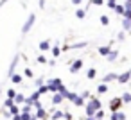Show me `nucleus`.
<instances>
[{
    "mask_svg": "<svg viewBox=\"0 0 131 120\" xmlns=\"http://www.w3.org/2000/svg\"><path fill=\"white\" fill-rule=\"evenodd\" d=\"M101 109H102L101 99H99V97H92V99L86 102V106H84V115H86V116H95V113L101 111Z\"/></svg>",
    "mask_w": 131,
    "mask_h": 120,
    "instance_id": "nucleus-1",
    "label": "nucleus"
},
{
    "mask_svg": "<svg viewBox=\"0 0 131 120\" xmlns=\"http://www.w3.org/2000/svg\"><path fill=\"white\" fill-rule=\"evenodd\" d=\"M47 88H49V93L56 95V93H59V91L65 88V84H63V81H61L59 77H50V79L47 81Z\"/></svg>",
    "mask_w": 131,
    "mask_h": 120,
    "instance_id": "nucleus-2",
    "label": "nucleus"
},
{
    "mask_svg": "<svg viewBox=\"0 0 131 120\" xmlns=\"http://www.w3.org/2000/svg\"><path fill=\"white\" fill-rule=\"evenodd\" d=\"M34 22H36V15H32V13H31V15H29V18L25 20V23L22 25V34H27V32L34 27Z\"/></svg>",
    "mask_w": 131,
    "mask_h": 120,
    "instance_id": "nucleus-3",
    "label": "nucleus"
},
{
    "mask_svg": "<svg viewBox=\"0 0 131 120\" xmlns=\"http://www.w3.org/2000/svg\"><path fill=\"white\" fill-rule=\"evenodd\" d=\"M122 99L120 97H115V99H111L110 100V104H108V107H110V111L111 113H117V111H120V107H122Z\"/></svg>",
    "mask_w": 131,
    "mask_h": 120,
    "instance_id": "nucleus-4",
    "label": "nucleus"
},
{
    "mask_svg": "<svg viewBox=\"0 0 131 120\" xmlns=\"http://www.w3.org/2000/svg\"><path fill=\"white\" fill-rule=\"evenodd\" d=\"M18 61H20V54H16L15 57H13V61H11V65H9V70H7V75H9V79L16 74V66H18Z\"/></svg>",
    "mask_w": 131,
    "mask_h": 120,
    "instance_id": "nucleus-5",
    "label": "nucleus"
},
{
    "mask_svg": "<svg viewBox=\"0 0 131 120\" xmlns=\"http://www.w3.org/2000/svg\"><path fill=\"white\" fill-rule=\"evenodd\" d=\"M83 59H74L72 63H70V74H77L81 68H83Z\"/></svg>",
    "mask_w": 131,
    "mask_h": 120,
    "instance_id": "nucleus-6",
    "label": "nucleus"
},
{
    "mask_svg": "<svg viewBox=\"0 0 131 120\" xmlns=\"http://www.w3.org/2000/svg\"><path fill=\"white\" fill-rule=\"evenodd\" d=\"M117 82H120V84H129L131 82V72L127 70V72H124V74H118V81Z\"/></svg>",
    "mask_w": 131,
    "mask_h": 120,
    "instance_id": "nucleus-7",
    "label": "nucleus"
},
{
    "mask_svg": "<svg viewBox=\"0 0 131 120\" xmlns=\"http://www.w3.org/2000/svg\"><path fill=\"white\" fill-rule=\"evenodd\" d=\"M34 116H36V118H40V120H47V118H49L50 115L47 113V109H45V107H40V109H36Z\"/></svg>",
    "mask_w": 131,
    "mask_h": 120,
    "instance_id": "nucleus-8",
    "label": "nucleus"
},
{
    "mask_svg": "<svg viewBox=\"0 0 131 120\" xmlns=\"http://www.w3.org/2000/svg\"><path fill=\"white\" fill-rule=\"evenodd\" d=\"M111 81H118V74L110 72V74H106V75L102 77V82H104V84H108V82H111Z\"/></svg>",
    "mask_w": 131,
    "mask_h": 120,
    "instance_id": "nucleus-9",
    "label": "nucleus"
},
{
    "mask_svg": "<svg viewBox=\"0 0 131 120\" xmlns=\"http://www.w3.org/2000/svg\"><path fill=\"white\" fill-rule=\"evenodd\" d=\"M63 100H67L61 93H56V95H52V99H50V104H54V106H59Z\"/></svg>",
    "mask_w": 131,
    "mask_h": 120,
    "instance_id": "nucleus-10",
    "label": "nucleus"
},
{
    "mask_svg": "<svg viewBox=\"0 0 131 120\" xmlns=\"http://www.w3.org/2000/svg\"><path fill=\"white\" fill-rule=\"evenodd\" d=\"M49 118H50V120H61V118H65V113L59 111V109H52V113H50Z\"/></svg>",
    "mask_w": 131,
    "mask_h": 120,
    "instance_id": "nucleus-11",
    "label": "nucleus"
},
{
    "mask_svg": "<svg viewBox=\"0 0 131 120\" xmlns=\"http://www.w3.org/2000/svg\"><path fill=\"white\" fill-rule=\"evenodd\" d=\"M127 116H126V113L124 111H117V113H111V116H110V120H126Z\"/></svg>",
    "mask_w": 131,
    "mask_h": 120,
    "instance_id": "nucleus-12",
    "label": "nucleus"
},
{
    "mask_svg": "<svg viewBox=\"0 0 131 120\" xmlns=\"http://www.w3.org/2000/svg\"><path fill=\"white\" fill-rule=\"evenodd\" d=\"M38 47H40V50H41V52H45V50H52V47H50V41H49V40L40 41V45H38Z\"/></svg>",
    "mask_w": 131,
    "mask_h": 120,
    "instance_id": "nucleus-13",
    "label": "nucleus"
},
{
    "mask_svg": "<svg viewBox=\"0 0 131 120\" xmlns=\"http://www.w3.org/2000/svg\"><path fill=\"white\" fill-rule=\"evenodd\" d=\"M113 11H115V15L124 16V15H126V6H124V4H117V7H115Z\"/></svg>",
    "mask_w": 131,
    "mask_h": 120,
    "instance_id": "nucleus-14",
    "label": "nucleus"
},
{
    "mask_svg": "<svg viewBox=\"0 0 131 120\" xmlns=\"http://www.w3.org/2000/svg\"><path fill=\"white\" fill-rule=\"evenodd\" d=\"M110 52H111V47H110V45H104V47H99V54H101V56H104V57H108V56H110Z\"/></svg>",
    "mask_w": 131,
    "mask_h": 120,
    "instance_id": "nucleus-15",
    "label": "nucleus"
},
{
    "mask_svg": "<svg viewBox=\"0 0 131 120\" xmlns=\"http://www.w3.org/2000/svg\"><path fill=\"white\" fill-rule=\"evenodd\" d=\"M122 29H124V32L126 31L131 32V20L129 18H122Z\"/></svg>",
    "mask_w": 131,
    "mask_h": 120,
    "instance_id": "nucleus-16",
    "label": "nucleus"
},
{
    "mask_svg": "<svg viewBox=\"0 0 131 120\" xmlns=\"http://www.w3.org/2000/svg\"><path fill=\"white\" fill-rule=\"evenodd\" d=\"M106 59H108L110 63H113V61H117V59H118V50H111V52H110V56H108Z\"/></svg>",
    "mask_w": 131,
    "mask_h": 120,
    "instance_id": "nucleus-17",
    "label": "nucleus"
},
{
    "mask_svg": "<svg viewBox=\"0 0 131 120\" xmlns=\"http://www.w3.org/2000/svg\"><path fill=\"white\" fill-rule=\"evenodd\" d=\"M11 81H13V84H22V82H24V75H20V74H15V75L11 77Z\"/></svg>",
    "mask_w": 131,
    "mask_h": 120,
    "instance_id": "nucleus-18",
    "label": "nucleus"
},
{
    "mask_svg": "<svg viewBox=\"0 0 131 120\" xmlns=\"http://www.w3.org/2000/svg\"><path fill=\"white\" fill-rule=\"evenodd\" d=\"M97 93H99V95H104V93H108V84L101 82V84L97 86Z\"/></svg>",
    "mask_w": 131,
    "mask_h": 120,
    "instance_id": "nucleus-19",
    "label": "nucleus"
},
{
    "mask_svg": "<svg viewBox=\"0 0 131 120\" xmlns=\"http://www.w3.org/2000/svg\"><path fill=\"white\" fill-rule=\"evenodd\" d=\"M25 100H27V97H25L24 93H18V95H16V99H15V102H16V104H25Z\"/></svg>",
    "mask_w": 131,
    "mask_h": 120,
    "instance_id": "nucleus-20",
    "label": "nucleus"
},
{
    "mask_svg": "<svg viewBox=\"0 0 131 120\" xmlns=\"http://www.w3.org/2000/svg\"><path fill=\"white\" fill-rule=\"evenodd\" d=\"M120 99H122V102H124V104H131V93H129V91L122 93V97H120Z\"/></svg>",
    "mask_w": 131,
    "mask_h": 120,
    "instance_id": "nucleus-21",
    "label": "nucleus"
},
{
    "mask_svg": "<svg viewBox=\"0 0 131 120\" xmlns=\"http://www.w3.org/2000/svg\"><path fill=\"white\" fill-rule=\"evenodd\" d=\"M75 16H77L79 20H84V16H86V9H81V7H79V9L75 11Z\"/></svg>",
    "mask_w": 131,
    "mask_h": 120,
    "instance_id": "nucleus-22",
    "label": "nucleus"
},
{
    "mask_svg": "<svg viewBox=\"0 0 131 120\" xmlns=\"http://www.w3.org/2000/svg\"><path fill=\"white\" fill-rule=\"evenodd\" d=\"M99 22H101V25L106 27V25H110V16H108V15H102V16L99 18Z\"/></svg>",
    "mask_w": 131,
    "mask_h": 120,
    "instance_id": "nucleus-23",
    "label": "nucleus"
},
{
    "mask_svg": "<svg viewBox=\"0 0 131 120\" xmlns=\"http://www.w3.org/2000/svg\"><path fill=\"white\" fill-rule=\"evenodd\" d=\"M95 75H97V70L95 68H88L86 70V77L88 79H95Z\"/></svg>",
    "mask_w": 131,
    "mask_h": 120,
    "instance_id": "nucleus-24",
    "label": "nucleus"
},
{
    "mask_svg": "<svg viewBox=\"0 0 131 120\" xmlns=\"http://www.w3.org/2000/svg\"><path fill=\"white\" fill-rule=\"evenodd\" d=\"M45 84H47V81H45L43 77H38V79L34 81V86H36V88H41V86H45Z\"/></svg>",
    "mask_w": 131,
    "mask_h": 120,
    "instance_id": "nucleus-25",
    "label": "nucleus"
},
{
    "mask_svg": "<svg viewBox=\"0 0 131 120\" xmlns=\"http://www.w3.org/2000/svg\"><path fill=\"white\" fill-rule=\"evenodd\" d=\"M79 97V93H75V91H68V95H67V100H70L72 104H74V100Z\"/></svg>",
    "mask_w": 131,
    "mask_h": 120,
    "instance_id": "nucleus-26",
    "label": "nucleus"
},
{
    "mask_svg": "<svg viewBox=\"0 0 131 120\" xmlns=\"http://www.w3.org/2000/svg\"><path fill=\"white\" fill-rule=\"evenodd\" d=\"M9 111H11V115H13V116H16V115H22V109L18 107V104H15V106H13Z\"/></svg>",
    "mask_w": 131,
    "mask_h": 120,
    "instance_id": "nucleus-27",
    "label": "nucleus"
},
{
    "mask_svg": "<svg viewBox=\"0 0 131 120\" xmlns=\"http://www.w3.org/2000/svg\"><path fill=\"white\" fill-rule=\"evenodd\" d=\"M6 95H7V99H13V100H15L18 93H16V90H13V88H11V90H7V91H6Z\"/></svg>",
    "mask_w": 131,
    "mask_h": 120,
    "instance_id": "nucleus-28",
    "label": "nucleus"
},
{
    "mask_svg": "<svg viewBox=\"0 0 131 120\" xmlns=\"http://www.w3.org/2000/svg\"><path fill=\"white\" fill-rule=\"evenodd\" d=\"M36 63H38V65H45V63H49V59H47L45 56H38V57H36Z\"/></svg>",
    "mask_w": 131,
    "mask_h": 120,
    "instance_id": "nucleus-29",
    "label": "nucleus"
},
{
    "mask_svg": "<svg viewBox=\"0 0 131 120\" xmlns=\"http://www.w3.org/2000/svg\"><path fill=\"white\" fill-rule=\"evenodd\" d=\"M24 77H27V79H31V77H34V75H32V68H29V66H27V68L24 70Z\"/></svg>",
    "mask_w": 131,
    "mask_h": 120,
    "instance_id": "nucleus-30",
    "label": "nucleus"
},
{
    "mask_svg": "<svg viewBox=\"0 0 131 120\" xmlns=\"http://www.w3.org/2000/svg\"><path fill=\"white\" fill-rule=\"evenodd\" d=\"M106 6H108V7L113 11V9L117 7V0H106Z\"/></svg>",
    "mask_w": 131,
    "mask_h": 120,
    "instance_id": "nucleus-31",
    "label": "nucleus"
},
{
    "mask_svg": "<svg viewBox=\"0 0 131 120\" xmlns=\"http://www.w3.org/2000/svg\"><path fill=\"white\" fill-rule=\"evenodd\" d=\"M88 43L86 41H81V43H75V45H70V49H84Z\"/></svg>",
    "mask_w": 131,
    "mask_h": 120,
    "instance_id": "nucleus-32",
    "label": "nucleus"
},
{
    "mask_svg": "<svg viewBox=\"0 0 131 120\" xmlns=\"http://www.w3.org/2000/svg\"><path fill=\"white\" fill-rule=\"evenodd\" d=\"M61 50H63V49H59V47H52V56H54V59L61 54Z\"/></svg>",
    "mask_w": 131,
    "mask_h": 120,
    "instance_id": "nucleus-33",
    "label": "nucleus"
},
{
    "mask_svg": "<svg viewBox=\"0 0 131 120\" xmlns=\"http://www.w3.org/2000/svg\"><path fill=\"white\" fill-rule=\"evenodd\" d=\"M34 115L32 113H22V120H32Z\"/></svg>",
    "mask_w": 131,
    "mask_h": 120,
    "instance_id": "nucleus-34",
    "label": "nucleus"
},
{
    "mask_svg": "<svg viewBox=\"0 0 131 120\" xmlns=\"http://www.w3.org/2000/svg\"><path fill=\"white\" fill-rule=\"evenodd\" d=\"M38 91H40V95H45V93H49V88H47V84H45V86H41V88H38Z\"/></svg>",
    "mask_w": 131,
    "mask_h": 120,
    "instance_id": "nucleus-35",
    "label": "nucleus"
},
{
    "mask_svg": "<svg viewBox=\"0 0 131 120\" xmlns=\"http://www.w3.org/2000/svg\"><path fill=\"white\" fill-rule=\"evenodd\" d=\"M81 97H83L84 100H86V99H88V100L92 99V95H90V91H86V90H84V91H81Z\"/></svg>",
    "mask_w": 131,
    "mask_h": 120,
    "instance_id": "nucleus-36",
    "label": "nucleus"
},
{
    "mask_svg": "<svg viewBox=\"0 0 131 120\" xmlns=\"http://www.w3.org/2000/svg\"><path fill=\"white\" fill-rule=\"evenodd\" d=\"M95 118H97V120H102V118H104V111H102V109L97 111V113H95Z\"/></svg>",
    "mask_w": 131,
    "mask_h": 120,
    "instance_id": "nucleus-37",
    "label": "nucleus"
},
{
    "mask_svg": "<svg viewBox=\"0 0 131 120\" xmlns=\"http://www.w3.org/2000/svg\"><path fill=\"white\" fill-rule=\"evenodd\" d=\"M90 2H92L93 6H102V4H106L104 0H90Z\"/></svg>",
    "mask_w": 131,
    "mask_h": 120,
    "instance_id": "nucleus-38",
    "label": "nucleus"
},
{
    "mask_svg": "<svg viewBox=\"0 0 131 120\" xmlns=\"http://www.w3.org/2000/svg\"><path fill=\"white\" fill-rule=\"evenodd\" d=\"M117 40H118V41H124V40H126V32H118V34H117Z\"/></svg>",
    "mask_w": 131,
    "mask_h": 120,
    "instance_id": "nucleus-39",
    "label": "nucleus"
},
{
    "mask_svg": "<svg viewBox=\"0 0 131 120\" xmlns=\"http://www.w3.org/2000/svg\"><path fill=\"white\" fill-rule=\"evenodd\" d=\"M70 2H72L74 6H81V4H83V0H70Z\"/></svg>",
    "mask_w": 131,
    "mask_h": 120,
    "instance_id": "nucleus-40",
    "label": "nucleus"
},
{
    "mask_svg": "<svg viewBox=\"0 0 131 120\" xmlns=\"http://www.w3.org/2000/svg\"><path fill=\"white\" fill-rule=\"evenodd\" d=\"M124 6H126V11L131 13V4H129V2H124Z\"/></svg>",
    "mask_w": 131,
    "mask_h": 120,
    "instance_id": "nucleus-41",
    "label": "nucleus"
},
{
    "mask_svg": "<svg viewBox=\"0 0 131 120\" xmlns=\"http://www.w3.org/2000/svg\"><path fill=\"white\" fill-rule=\"evenodd\" d=\"M11 120H22V115H16V116H13Z\"/></svg>",
    "mask_w": 131,
    "mask_h": 120,
    "instance_id": "nucleus-42",
    "label": "nucleus"
},
{
    "mask_svg": "<svg viewBox=\"0 0 131 120\" xmlns=\"http://www.w3.org/2000/svg\"><path fill=\"white\" fill-rule=\"evenodd\" d=\"M40 7H41V9L45 7V0H40Z\"/></svg>",
    "mask_w": 131,
    "mask_h": 120,
    "instance_id": "nucleus-43",
    "label": "nucleus"
},
{
    "mask_svg": "<svg viewBox=\"0 0 131 120\" xmlns=\"http://www.w3.org/2000/svg\"><path fill=\"white\" fill-rule=\"evenodd\" d=\"M84 120H97V118H95V116H86Z\"/></svg>",
    "mask_w": 131,
    "mask_h": 120,
    "instance_id": "nucleus-44",
    "label": "nucleus"
},
{
    "mask_svg": "<svg viewBox=\"0 0 131 120\" xmlns=\"http://www.w3.org/2000/svg\"><path fill=\"white\" fill-rule=\"evenodd\" d=\"M0 95H2V86H0Z\"/></svg>",
    "mask_w": 131,
    "mask_h": 120,
    "instance_id": "nucleus-45",
    "label": "nucleus"
},
{
    "mask_svg": "<svg viewBox=\"0 0 131 120\" xmlns=\"http://www.w3.org/2000/svg\"><path fill=\"white\" fill-rule=\"evenodd\" d=\"M32 120H40V118H36V116H34V118H32Z\"/></svg>",
    "mask_w": 131,
    "mask_h": 120,
    "instance_id": "nucleus-46",
    "label": "nucleus"
},
{
    "mask_svg": "<svg viewBox=\"0 0 131 120\" xmlns=\"http://www.w3.org/2000/svg\"><path fill=\"white\" fill-rule=\"evenodd\" d=\"M126 2H129V4H131V0H126Z\"/></svg>",
    "mask_w": 131,
    "mask_h": 120,
    "instance_id": "nucleus-47",
    "label": "nucleus"
},
{
    "mask_svg": "<svg viewBox=\"0 0 131 120\" xmlns=\"http://www.w3.org/2000/svg\"><path fill=\"white\" fill-rule=\"evenodd\" d=\"M129 72H131V68H129Z\"/></svg>",
    "mask_w": 131,
    "mask_h": 120,
    "instance_id": "nucleus-48",
    "label": "nucleus"
},
{
    "mask_svg": "<svg viewBox=\"0 0 131 120\" xmlns=\"http://www.w3.org/2000/svg\"><path fill=\"white\" fill-rule=\"evenodd\" d=\"M129 34H131V32H129Z\"/></svg>",
    "mask_w": 131,
    "mask_h": 120,
    "instance_id": "nucleus-49",
    "label": "nucleus"
}]
</instances>
